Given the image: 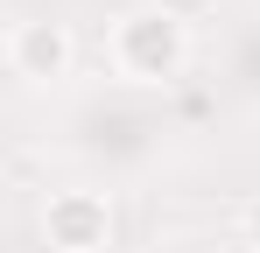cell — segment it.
<instances>
[{"mask_svg":"<svg viewBox=\"0 0 260 253\" xmlns=\"http://www.w3.org/2000/svg\"><path fill=\"white\" fill-rule=\"evenodd\" d=\"M246 239H253V246H260V197H253V204H246Z\"/></svg>","mask_w":260,"mask_h":253,"instance_id":"cell-4","label":"cell"},{"mask_svg":"<svg viewBox=\"0 0 260 253\" xmlns=\"http://www.w3.org/2000/svg\"><path fill=\"white\" fill-rule=\"evenodd\" d=\"M183 56H190V36H183L176 14H162V7H134V14H120V28H113V64H120V78L162 84V78L183 71Z\"/></svg>","mask_w":260,"mask_h":253,"instance_id":"cell-1","label":"cell"},{"mask_svg":"<svg viewBox=\"0 0 260 253\" xmlns=\"http://www.w3.org/2000/svg\"><path fill=\"white\" fill-rule=\"evenodd\" d=\"M43 232L56 253H99L106 246V232H113V211L99 190H56L43 211Z\"/></svg>","mask_w":260,"mask_h":253,"instance_id":"cell-2","label":"cell"},{"mask_svg":"<svg viewBox=\"0 0 260 253\" xmlns=\"http://www.w3.org/2000/svg\"><path fill=\"white\" fill-rule=\"evenodd\" d=\"M71 56H78V42L63 21H14V36H7V64L21 78H63Z\"/></svg>","mask_w":260,"mask_h":253,"instance_id":"cell-3","label":"cell"}]
</instances>
